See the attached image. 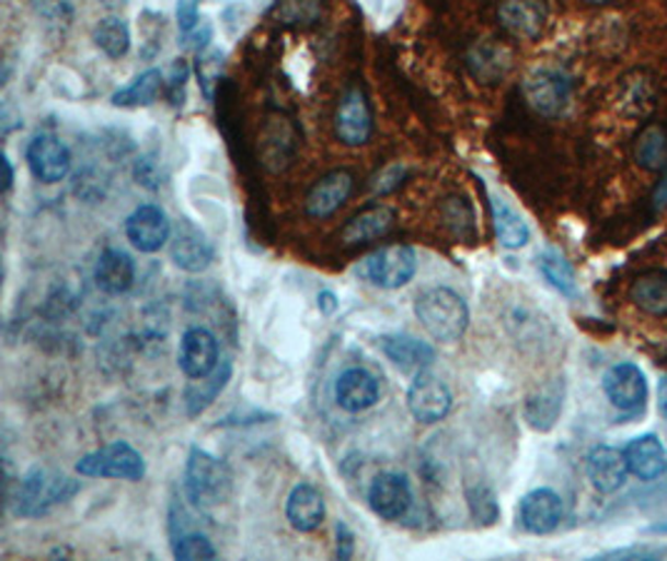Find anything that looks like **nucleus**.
<instances>
[{"label": "nucleus", "mask_w": 667, "mask_h": 561, "mask_svg": "<svg viewBox=\"0 0 667 561\" xmlns=\"http://www.w3.org/2000/svg\"><path fill=\"white\" fill-rule=\"evenodd\" d=\"M368 504L380 519L395 522L411 512L413 506V492L407 477L398 475V471H382L368 489Z\"/></svg>", "instance_id": "10"}, {"label": "nucleus", "mask_w": 667, "mask_h": 561, "mask_svg": "<svg viewBox=\"0 0 667 561\" xmlns=\"http://www.w3.org/2000/svg\"><path fill=\"white\" fill-rule=\"evenodd\" d=\"M136 282V262L123 249H105L95 265V284L105 295H126Z\"/></svg>", "instance_id": "23"}, {"label": "nucleus", "mask_w": 667, "mask_h": 561, "mask_svg": "<svg viewBox=\"0 0 667 561\" xmlns=\"http://www.w3.org/2000/svg\"><path fill=\"white\" fill-rule=\"evenodd\" d=\"M35 13L41 17H46L48 23H68L73 17V5L70 0H33Z\"/></svg>", "instance_id": "38"}, {"label": "nucleus", "mask_w": 667, "mask_h": 561, "mask_svg": "<svg viewBox=\"0 0 667 561\" xmlns=\"http://www.w3.org/2000/svg\"><path fill=\"white\" fill-rule=\"evenodd\" d=\"M173 557L183 561H195V559H216V547L210 545L206 534L188 531L173 539Z\"/></svg>", "instance_id": "35"}, {"label": "nucleus", "mask_w": 667, "mask_h": 561, "mask_svg": "<svg viewBox=\"0 0 667 561\" xmlns=\"http://www.w3.org/2000/svg\"><path fill=\"white\" fill-rule=\"evenodd\" d=\"M525 97L530 108L542 118H557L563 115L573 97V80L560 68H536L525 78Z\"/></svg>", "instance_id": "6"}, {"label": "nucleus", "mask_w": 667, "mask_h": 561, "mask_svg": "<svg viewBox=\"0 0 667 561\" xmlns=\"http://www.w3.org/2000/svg\"><path fill=\"white\" fill-rule=\"evenodd\" d=\"M335 537H337V559H350L355 554V534L345 522L335 524Z\"/></svg>", "instance_id": "43"}, {"label": "nucleus", "mask_w": 667, "mask_h": 561, "mask_svg": "<svg viewBox=\"0 0 667 561\" xmlns=\"http://www.w3.org/2000/svg\"><path fill=\"white\" fill-rule=\"evenodd\" d=\"M465 499H468L470 514L475 516L478 524H493L497 519V514H501V510H497V499L491 487H485V484L468 487Z\"/></svg>", "instance_id": "34"}, {"label": "nucleus", "mask_w": 667, "mask_h": 561, "mask_svg": "<svg viewBox=\"0 0 667 561\" xmlns=\"http://www.w3.org/2000/svg\"><path fill=\"white\" fill-rule=\"evenodd\" d=\"M126 235L130 245L140 249V253H158L173 235L171 220H168L165 210L160 204H140L130 212L126 220Z\"/></svg>", "instance_id": "11"}, {"label": "nucleus", "mask_w": 667, "mask_h": 561, "mask_svg": "<svg viewBox=\"0 0 667 561\" xmlns=\"http://www.w3.org/2000/svg\"><path fill=\"white\" fill-rule=\"evenodd\" d=\"M538 267H540L542 278L553 284L557 292H563V295H567V297L575 295L577 292L575 272H573L571 262H567L565 257L557 253V249H545V253L538 257Z\"/></svg>", "instance_id": "33"}, {"label": "nucleus", "mask_w": 667, "mask_h": 561, "mask_svg": "<svg viewBox=\"0 0 667 561\" xmlns=\"http://www.w3.org/2000/svg\"><path fill=\"white\" fill-rule=\"evenodd\" d=\"M210 38H212V28H210L208 23L203 25V31H200V25H195V28H193L191 33H183L181 46H183V48H188V50H198V52H203V50L208 48Z\"/></svg>", "instance_id": "42"}, {"label": "nucleus", "mask_w": 667, "mask_h": 561, "mask_svg": "<svg viewBox=\"0 0 667 561\" xmlns=\"http://www.w3.org/2000/svg\"><path fill=\"white\" fill-rule=\"evenodd\" d=\"M80 477H101V479H126V482H140L146 477V459L128 442H113L108 447L88 452L76 465Z\"/></svg>", "instance_id": "4"}, {"label": "nucleus", "mask_w": 667, "mask_h": 561, "mask_svg": "<svg viewBox=\"0 0 667 561\" xmlns=\"http://www.w3.org/2000/svg\"><path fill=\"white\" fill-rule=\"evenodd\" d=\"M633 155L637 160L640 167L645 171H665L667 167V128L663 125H647V128L640 132L633 148Z\"/></svg>", "instance_id": "31"}, {"label": "nucleus", "mask_w": 667, "mask_h": 561, "mask_svg": "<svg viewBox=\"0 0 667 561\" xmlns=\"http://www.w3.org/2000/svg\"><path fill=\"white\" fill-rule=\"evenodd\" d=\"M403 177H405V167L390 165L376 177V180H372V190H376L378 195L393 192V190H398L400 185H403Z\"/></svg>", "instance_id": "40"}, {"label": "nucleus", "mask_w": 667, "mask_h": 561, "mask_svg": "<svg viewBox=\"0 0 667 561\" xmlns=\"http://www.w3.org/2000/svg\"><path fill=\"white\" fill-rule=\"evenodd\" d=\"M653 200H655V208H657V210L667 208V173H665V177H663V180H660V185L655 187Z\"/></svg>", "instance_id": "46"}, {"label": "nucleus", "mask_w": 667, "mask_h": 561, "mask_svg": "<svg viewBox=\"0 0 667 561\" xmlns=\"http://www.w3.org/2000/svg\"><path fill=\"white\" fill-rule=\"evenodd\" d=\"M191 75V68L185 60H175L171 68V80H168V85H171V101L173 105H183V91H185V80Z\"/></svg>", "instance_id": "41"}, {"label": "nucleus", "mask_w": 667, "mask_h": 561, "mask_svg": "<svg viewBox=\"0 0 667 561\" xmlns=\"http://www.w3.org/2000/svg\"><path fill=\"white\" fill-rule=\"evenodd\" d=\"M198 11H200V0H177L175 17L181 33H191L195 25H198Z\"/></svg>", "instance_id": "39"}, {"label": "nucleus", "mask_w": 667, "mask_h": 561, "mask_svg": "<svg viewBox=\"0 0 667 561\" xmlns=\"http://www.w3.org/2000/svg\"><path fill=\"white\" fill-rule=\"evenodd\" d=\"M657 397H660V412L667 417V377H663L660 385H657Z\"/></svg>", "instance_id": "48"}, {"label": "nucleus", "mask_w": 667, "mask_h": 561, "mask_svg": "<svg viewBox=\"0 0 667 561\" xmlns=\"http://www.w3.org/2000/svg\"><path fill=\"white\" fill-rule=\"evenodd\" d=\"M25 160H28V167L35 180L56 185L60 180H66L70 173V150L53 136H38L31 140L28 150H25Z\"/></svg>", "instance_id": "13"}, {"label": "nucleus", "mask_w": 667, "mask_h": 561, "mask_svg": "<svg viewBox=\"0 0 667 561\" xmlns=\"http://www.w3.org/2000/svg\"><path fill=\"white\" fill-rule=\"evenodd\" d=\"M335 138L348 148H360L372 138V110L363 91L343 95L335 110Z\"/></svg>", "instance_id": "9"}, {"label": "nucleus", "mask_w": 667, "mask_h": 561, "mask_svg": "<svg viewBox=\"0 0 667 561\" xmlns=\"http://www.w3.org/2000/svg\"><path fill=\"white\" fill-rule=\"evenodd\" d=\"M218 360H220V347L210 329L206 327L185 329L181 340V352H177V364H181V370L188 374L191 379L206 377V374L218 367Z\"/></svg>", "instance_id": "14"}, {"label": "nucleus", "mask_w": 667, "mask_h": 561, "mask_svg": "<svg viewBox=\"0 0 667 561\" xmlns=\"http://www.w3.org/2000/svg\"><path fill=\"white\" fill-rule=\"evenodd\" d=\"M468 68L483 83H495L510 70V52L491 40L478 43L468 52Z\"/></svg>", "instance_id": "28"}, {"label": "nucleus", "mask_w": 667, "mask_h": 561, "mask_svg": "<svg viewBox=\"0 0 667 561\" xmlns=\"http://www.w3.org/2000/svg\"><path fill=\"white\" fill-rule=\"evenodd\" d=\"M452 407V391L445 382L428 370L417 372L407 389V409L421 424H438Z\"/></svg>", "instance_id": "7"}, {"label": "nucleus", "mask_w": 667, "mask_h": 561, "mask_svg": "<svg viewBox=\"0 0 667 561\" xmlns=\"http://www.w3.org/2000/svg\"><path fill=\"white\" fill-rule=\"evenodd\" d=\"M337 305H341V302H337L335 292L323 290V292H320V295H318V307H320V312H323V315H333V312L337 309Z\"/></svg>", "instance_id": "45"}, {"label": "nucleus", "mask_w": 667, "mask_h": 561, "mask_svg": "<svg viewBox=\"0 0 667 561\" xmlns=\"http://www.w3.org/2000/svg\"><path fill=\"white\" fill-rule=\"evenodd\" d=\"M588 3H595V5H602V3H612V0H588Z\"/></svg>", "instance_id": "51"}, {"label": "nucleus", "mask_w": 667, "mask_h": 561, "mask_svg": "<svg viewBox=\"0 0 667 561\" xmlns=\"http://www.w3.org/2000/svg\"><path fill=\"white\" fill-rule=\"evenodd\" d=\"M80 484L66 475H50L48 469L33 467L28 475L21 479L15 494V514L21 516H43L53 506L68 502L78 494Z\"/></svg>", "instance_id": "3"}, {"label": "nucleus", "mask_w": 667, "mask_h": 561, "mask_svg": "<svg viewBox=\"0 0 667 561\" xmlns=\"http://www.w3.org/2000/svg\"><path fill=\"white\" fill-rule=\"evenodd\" d=\"M497 21L515 38L536 40L545 31L548 3L545 0H501Z\"/></svg>", "instance_id": "15"}, {"label": "nucleus", "mask_w": 667, "mask_h": 561, "mask_svg": "<svg viewBox=\"0 0 667 561\" xmlns=\"http://www.w3.org/2000/svg\"><path fill=\"white\" fill-rule=\"evenodd\" d=\"M667 549H653V547H635V549H616L608 551V554H602V559H657L665 557Z\"/></svg>", "instance_id": "44"}, {"label": "nucleus", "mask_w": 667, "mask_h": 561, "mask_svg": "<svg viewBox=\"0 0 667 561\" xmlns=\"http://www.w3.org/2000/svg\"><path fill=\"white\" fill-rule=\"evenodd\" d=\"M286 516L296 531H315L325 519V499L313 484L300 482L290 489Z\"/></svg>", "instance_id": "22"}, {"label": "nucleus", "mask_w": 667, "mask_h": 561, "mask_svg": "<svg viewBox=\"0 0 667 561\" xmlns=\"http://www.w3.org/2000/svg\"><path fill=\"white\" fill-rule=\"evenodd\" d=\"M415 317L433 340L456 342L470 323L468 302L450 288H430L415 297Z\"/></svg>", "instance_id": "2"}, {"label": "nucleus", "mask_w": 667, "mask_h": 561, "mask_svg": "<svg viewBox=\"0 0 667 561\" xmlns=\"http://www.w3.org/2000/svg\"><path fill=\"white\" fill-rule=\"evenodd\" d=\"M230 377H233V364L226 360L222 364H218V367L210 374H206V377L193 379L191 385L185 387V395H183L185 412H188V417H198L206 412V409L220 397V391L228 387Z\"/></svg>", "instance_id": "26"}, {"label": "nucleus", "mask_w": 667, "mask_h": 561, "mask_svg": "<svg viewBox=\"0 0 667 561\" xmlns=\"http://www.w3.org/2000/svg\"><path fill=\"white\" fill-rule=\"evenodd\" d=\"M0 160H3V171H5V175H3V192H11V187H13V165H11V157L3 155Z\"/></svg>", "instance_id": "47"}, {"label": "nucleus", "mask_w": 667, "mask_h": 561, "mask_svg": "<svg viewBox=\"0 0 667 561\" xmlns=\"http://www.w3.org/2000/svg\"><path fill=\"white\" fill-rule=\"evenodd\" d=\"M415 270H417V255L415 249L407 245L380 247L378 253L368 255L358 267L363 278L382 290L405 288V284L415 278Z\"/></svg>", "instance_id": "5"}, {"label": "nucleus", "mask_w": 667, "mask_h": 561, "mask_svg": "<svg viewBox=\"0 0 667 561\" xmlns=\"http://www.w3.org/2000/svg\"><path fill=\"white\" fill-rule=\"evenodd\" d=\"M563 519V499L553 489H536L520 502V524L530 534H550Z\"/></svg>", "instance_id": "19"}, {"label": "nucleus", "mask_w": 667, "mask_h": 561, "mask_svg": "<svg viewBox=\"0 0 667 561\" xmlns=\"http://www.w3.org/2000/svg\"><path fill=\"white\" fill-rule=\"evenodd\" d=\"M171 257L173 262L185 272H206L216 260V249L200 227H195L191 220L177 222L173 239H171Z\"/></svg>", "instance_id": "12"}, {"label": "nucleus", "mask_w": 667, "mask_h": 561, "mask_svg": "<svg viewBox=\"0 0 667 561\" xmlns=\"http://www.w3.org/2000/svg\"><path fill=\"white\" fill-rule=\"evenodd\" d=\"M353 192V175L348 171H333L310 187L306 198V212L310 218L325 220L343 208Z\"/></svg>", "instance_id": "18"}, {"label": "nucleus", "mask_w": 667, "mask_h": 561, "mask_svg": "<svg viewBox=\"0 0 667 561\" xmlns=\"http://www.w3.org/2000/svg\"><path fill=\"white\" fill-rule=\"evenodd\" d=\"M183 484L195 510L210 512L233 494V471L216 454L193 447L185 461Z\"/></svg>", "instance_id": "1"}, {"label": "nucleus", "mask_w": 667, "mask_h": 561, "mask_svg": "<svg viewBox=\"0 0 667 561\" xmlns=\"http://www.w3.org/2000/svg\"><path fill=\"white\" fill-rule=\"evenodd\" d=\"M565 405V382L563 377L542 382L525 399V422L536 432H550L557 424Z\"/></svg>", "instance_id": "16"}, {"label": "nucleus", "mask_w": 667, "mask_h": 561, "mask_svg": "<svg viewBox=\"0 0 667 561\" xmlns=\"http://www.w3.org/2000/svg\"><path fill=\"white\" fill-rule=\"evenodd\" d=\"M491 212H493V227L497 243L508 249H520L530 243V227L525 220L515 212L508 202L501 198H491Z\"/></svg>", "instance_id": "29"}, {"label": "nucleus", "mask_w": 667, "mask_h": 561, "mask_svg": "<svg viewBox=\"0 0 667 561\" xmlns=\"http://www.w3.org/2000/svg\"><path fill=\"white\" fill-rule=\"evenodd\" d=\"M635 305L655 317H667V270L640 272L630 288Z\"/></svg>", "instance_id": "27"}, {"label": "nucleus", "mask_w": 667, "mask_h": 561, "mask_svg": "<svg viewBox=\"0 0 667 561\" xmlns=\"http://www.w3.org/2000/svg\"><path fill=\"white\" fill-rule=\"evenodd\" d=\"M133 175H136V183L148 187V190H158L163 185V171H160V163L153 155H143L136 160V167H133Z\"/></svg>", "instance_id": "37"}, {"label": "nucleus", "mask_w": 667, "mask_h": 561, "mask_svg": "<svg viewBox=\"0 0 667 561\" xmlns=\"http://www.w3.org/2000/svg\"><path fill=\"white\" fill-rule=\"evenodd\" d=\"M393 225H395L393 208H388V204H372V208H366L345 222L341 237L345 245L372 243V239L388 235L390 230H393Z\"/></svg>", "instance_id": "24"}, {"label": "nucleus", "mask_w": 667, "mask_h": 561, "mask_svg": "<svg viewBox=\"0 0 667 561\" xmlns=\"http://www.w3.org/2000/svg\"><path fill=\"white\" fill-rule=\"evenodd\" d=\"M585 471H588L590 484L598 489L602 494H612L625 484L628 477V459L625 454L616 447H595L588 454V461H585Z\"/></svg>", "instance_id": "20"}, {"label": "nucleus", "mask_w": 667, "mask_h": 561, "mask_svg": "<svg viewBox=\"0 0 667 561\" xmlns=\"http://www.w3.org/2000/svg\"><path fill=\"white\" fill-rule=\"evenodd\" d=\"M602 389L610 405L622 412H640L647 402V379L643 370L633 362H622L610 367L602 379Z\"/></svg>", "instance_id": "8"}, {"label": "nucleus", "mask_w": 667, "mask_h": 561, "mask_svg": "<svg viewBox=\"0 0 667 561\" xmlns=\"http://www.w3.org/2000/svg\"><path fill=\"white\" fill-rule=\"evenodd\" d=\"M220 66H222V52L220 50L200 52L198 78H200V87H203V93H206L208 101H212V83H216L218 75H220Z\"/></svg>", "instance_id": "36"}, {"label": "nucleus", "mask_w": 667, "mask_h": 561, "mask_svg": "<svg viewBox=\"0 0 667 561\" xmlns=\"http://www.w3.org/2000/svg\"><path fill=\"white\" fill-rule=\"evenodd\" d=\"M160 87H163L160 70H146V73H140L133 83L115 91L111 103L115 108H146V105L156 103Z\"/></svg>", "instance_id": "30"}, {"label": "nucleus", "mask_w": 667, "mask_h": 561, "mask_svg": "<svg viewBox=\"0 0 667 561\" xmlns=\"http://www.w3.org/2000/svg\"><path fill=\"white\" fill-rule=\"evenodd\" d=\"M625 459L630 471H633L635 477L645 479V482L657 479L667 469V449L655 434L635 436V440L628 444Z\"/></svg>", "instance_id": "25"}, {"label": "nucleus", "mask_w": 667, "mask_h": 561, "mask_svg": "<svg viewBox=\"0 0 667 561\" xmlns=\"http://www.w3.org/2000/svg\"><path fill=\"white\" fill-rule=\"evenodd\" d=\"M380 350L403 372H423L435 362V350L413 335H386L380 337Z\"/></svg>", "instance_id": "21"}, {"label": "nucleus", "mask_w": 667, "mask_h": 561, "mask_svg": "<svg viewBox=\"0 0 667 561\" xmlns=\"http://www.w3.org/2000/svg\"><path fill=\"white\" fill-rule=\"evenodd\" d=\"M653 534H667V524H657V527L651 529Z\"/></svg>", "instance_id": "50"}, {"label": "nucleus", "mask_w": 667, "mask_h": 561, "mask_svg": "<svg viewBox=\"0 0 667 561\" xmlns=\"http://www.w3.org/2000/svg\"><path fill=\"white\" fill-rule=\"evenodd\" d=\"M380 399V382L372 372L363 367L345 370L335 382V402L345 412H366Z\"/></svg>", "instance_id": "17"}, {"label": "nucleus", "mask_w": 667, "mask_h": 561, "mask_svg": "<svg viewBox=\"0 0 667 561\" xmlns=\"http://www.w3.org/2000/svg\"><path fill=\"white\" fill-rule=\"evenodd\" d=\"M105 8H123L126 5V0H103Z\"/></svg>", "instance_id": "49"}, {"label": "nucleus", "mask_w": 667, "mask_h": 561, "mask_svg": "<svg viewBox=\"0 0 667 561\" xmlns=\"http://www.w3.org/2000/svg\"><path fill=\"white\" fill-rule=\"evenodd\" d=\"M95 46L108 58H123L130 50V28L120 17H105L93 31Z\"/></svg>", "instance_id": "32"}]
</instances>
